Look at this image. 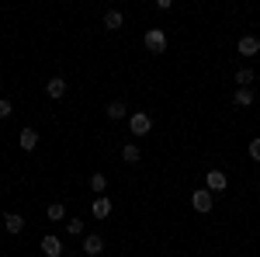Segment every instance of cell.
Wrapping results in <instances>:
<instances>
[{"instance_id":"8","label":"cell","mask_w":260,"mask_h":257,"mask_svg":"<svg viewBox=\"0 0 260 257\" xmlns=\"http://www.w3.org/2000/svg\"><path fill=\"white\" fill-rule=\"evenodd\" d=\"M45 94L56 98V101L66 98V80H62V77H49V80H45Z\"/></svg>"},{"instance_id":"4","label":"cell","mask_w":260,"mask_h":257,"mask_svg":"<svg viewBox=\"0 0 260 257\" xmlns=\"http://www.w3.org/2000/svg\"><path fill=\"white\" fill-rule=\"evenodd\" d=\"M225 184H229V178H225V170H219V167H212L208 174H205V188L215 195V191H225Z\"/></svg>"},{"instance_id":"18","label":"cell","mask_w":260,"mask_h":257,"mask_svg":"<svg viewBox=\"0 0 260 257\" xmlns=\"http://www.w3.org/2000/svg\"><path fill=\"white\" fill-rule=\"evenodd\" d=\"M90 191H94V195H104V191H108V178H104V174H90Z\"/></svg>"},{"instance_id":"22","label":"cell","mask_w":260,"mask_h":257,"mask_svg":"<svg viewBox=\"0 0 260 257\" xmlns=\"http://www.w3.org/2000/svg\"><path fill=\"white\" fill-rule=\"evenodd\" d=\"M0 80H4V77H0Z\"/></svg>"},{"instance_id":"9","label":"cell","mask_w":260,"mask_h":257,"mask_svg":"<svg viewBox=\"0 0 260 257\" xmlns=\"http://www.w3.org/2000/svg\"><path fill=\"white\" fill-rule=\"evenodd\" d=\"M18 142H21V150H28V153H31V150L39 146V132H35L31 125H24V129H21V136H18Z\"/></svg>"},{"instance_id":"15","label":"cell","mask_w":260,"mask_h":257,"mask_svg":"<svg viewBox=\"0 0 260 257\" xmlns=\"http://www.w3.org/2000/svg\"><path fill=\"white\" fill-rule=\"evenodd\" d=\"M121 24H125V14H121V11H108V14H104V28H108V32H118Z\"/></svg>"},{"instance_id":"10","label":"cell","mask_w":260,"mask_h":257,"mask_svg":"<svg viewBox=\"0 0 260 257\" xmlns=\"http://www.w3.org/2000/svg\"><path fill=\"white\" fill-rule=\"evenodd\" d=\"M108 216H111V198L94 195V219H108Z\"/></svg>"},{"instance_id":"16","label":"cell","mask_w":260,"mask_h":257,"mask_svg":"<svg viewBox=\"0 0 260 257\" xmlns=\"http://www.w3.org/2000/svg\"><path fill=\"white\" fill-rule=\"evenodd\" d=\"M253 80H257V73H253L250 66H243V70H236V87H253Z\"/></svg>"},{"instance_id":"7","label":"cell","mask_w":260,"mask_h":257,"mask_svg":"<svg viewBox=\"0 0 260 257\" xmlns=\"http://www.w3.org/2000/svg\"><path fill=\"white\" fill-rule=\"evenodd\" d=\"M42 254H45V257H62V240L52 237V233L42 237Z\"/></svg>"},{"instance_id":"19","label":"cell","mask_w":260,"mask_h":257,"mask_svg":"<svg viewBox=\"0 0 260 257\" xmlns=\"http://www.w3.org/2000/svg\"><path fill=\"white\" fill-rule=\"evenodd\" d=\"M66 233L70 237H83V219H66Z\"/></svg>"},{"instance_id":"12","label":"cell","mask_w":260,"mask_h":257,"mask_svg":"<svg viewBox=\"0 0 260 257\" xmlns=\"http://www.w3.org/2000/svg\"><path fill=\"white\" fill-rule=\"evenodd\" d=\"M233 104H236V108H250V104H253V87H236Z\"/></svg>"},{"instance_id":"14","label":"cell","mask_w":260,"mask_h":257,"mask_svg":"<svg viewBox=\"0 0 260 257\" xmlns=\"http://www.w3.org/2000/svg\"><path fill=\"white\" fill-rule=\"evenodd\" d=\"M121 160H125V163H139L142 150L136 146V142H125V146H121Z\"/></svg>"},{"instance_id":"17","label":"cell","mask_w":260,"mask_h":257,"mask_svg":"<svg viewBox=\"0 0 260 257\" xmlns=\"http://www.w3.org/2000/svg\"><path fill=\"white\" fill-rule=\"evenodd\" d=\"M45 216L52 219V222H62V219H66V205H62V202H52V205L45 209Z\"/></svg>"},{"instance_id":"1","label":"cell","mask_w":260,"mask_h":257,"mask_svg":"<svg viewBox=\"0 0 260 257\" xmlns=\"http://www.w3.org/2000/svg\"><path fill=\"white\" fill-rule=\"evenodd\" d=\"M149 129H153V115H149V111H132V115H128V132L136 139L149 136Z\"/></svg>"},{"instance_id":"3","label":"cell","mask_w":260,"mask_h":257,"mask_svg":"<svg viewBox=\"0 0 260 257\" xmlns=\"http://www.w3.org/2000/svg\"><path fill=\"white\" fill-rule=\"evenodd\" d=\"M212 205H215V195H212L208 188L191 191V209H194V212H212Z\"/></svg>"},{"instance_id":"20","label":"cell","mask_w":260,"mask_h":257,"mask_svg":"<svg viewBox=\"0 0 260 257\" xmlns=\"http://www.w3.org/2000/svg\"><path fill=\"white\" fill-rule=\"evenodd\" d=\"M14 115V108H11V101H4L0 98V119H11Z\"/></svg>"},{"instance_id":"13","label":"cell","mask_w":260,"mask_h":257,"mask_svg":"<svg viewBox=\"0 0 260 257\" xmlns=\"http://www.w3.org/2000/svg\"><path fill=\"white\" fill-rule=\"evenodd\" d=\"M4 230H7V233H21V230H24V216L7 212V216H4Z\"/></svg>"},{"instance_id":"6","label":"cell","mask_w":260,"mask_h":257,"mask_svg":"<svg viewBox=\"0 0 260 257\" xmlns=\"http://www.w3.org/2000/svg\"><path fill=\"white\" fill-rule=\"evenodd\" d=\"M87 257H101L104 254V240L98 237V233H90V237H83V247H80Z\"/></svg>"},{"instance_id":"21","label":"cell","mask_w":260,"mask_h":257,"mask_svg":"<svg viewBox=\"0 0 260 257\" xmlns=\"http://www.w3.org/2000/svg\"><path fill=\"white\" fill-rule=\"evenodd\" d=\"M250 157L260 163V139H250Z\"/></svg>"},{"instance_id":"2","label":"cell","mask_w":260,"mask_h":257,"mask_svg":"<svg viewBox=\"0 0 260 257\" xmlns=\"http://www.w3.org/2000/svg\"><path fill=\"white\" fill-rule=\"evenodd\" d=\"M142 42H146V49H149V52H156V56L167 52V32H163V28H149Z\"/></svg>"},{"instance_id":"5","label":"cell","mask_w":260,"mask_h":257,"mask_svg":"<svg viewBox=\"0 0 260 257\" xmlns=\"http://www.w3.org/2000/svg\"><path fill=\"white\" fill-rule=\"evenodd\" d=\"M236 52H240V56H257L260 52V39L257 35H243V39L236 42Z\"/></svg>"},{"instance_id":"11","label":"cell","mask_w":260,"mask_h":257,"mask_svg":"<svg viewBox=\"0 0 260 257\" xmlns=\"http://www.w3.org/2000/svg\"><path fill=\"white\" fill-rule=\"evenodd\" d=\"M104 115L111 122H121V119H128V108H125V101H111V104L104 108Z\"/></svg>"}]
</instances>
